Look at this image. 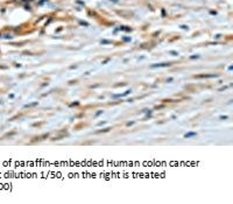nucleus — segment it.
Wrapping results in <instances>:
<instances>
[{"mask_svg": "<svg viewBox=\"0 0 233 204\" xmlns=\"http://www.w3.org/2000/svg\"><path fill=\"white\" fill-rule=\"evenodd\" d=\"M133 124H134V121H131V122H128L127 125H128V126H131V125H133Z\"/></svg>", "mask_w": 233, "mask_h": 204, "instance_id": "423d86ee", "label": "nucleus"}, {"mask_svg": "<svg viewBox=\"0 0 233 204\" xmlns=\"http://www.w3.org/2000/svg\"><path fill=\"white\" fill-rule=\"evenodd\" d=\"M169 63H156V64H153L152 68H162V67H168Z\"/></svg>", "mask_w": 233, "mask_h": 204, "instance_id": "f257e3e1", "label": "nucleus"}, {"mask_svg": "<svg viewBox=\"0 0 233 204\" xmlns=\"http://www.w3.org/2000/svg\"><path fill=\"white\" fill-rule=\"evenodd\" d=\"M195 135H196V132H188V133L184 134L185 138H191V137H195Z\"/></svg>", "mask_w": 233, "mask_h": 204, "instance_id": "f03ea898", "label": "nucleus"}, {"mask_svg": "<svg viewBox=\"0 0 233 204\" xmlns=\"http://www.w3.org/2000/svg\"><path fill=\"white\" fill-rule=\"evenodd\" d=\"M225 89H227V87H223V88H220L219 91H223V90H225Z\"/></svg>", "mask_w": 233, "mask_h": 204, "instance_id": "20e7f679", "label": "nucleus"}, {"mask_svg": "<svg viewBox=\"0 0 233 204\" xmlns=\"http://www.w3.org/2000/svg\"><path fill=\"white\" fill-rule=\"evenodd\" d=\"M102 113H103V111H98V112H97V114H96V115H99V114H102Z\"/></svg>", "mask_w": 233, "mask_h": 204, "instance_id": "0eeeda50", "label": "nucleus"}, {"mask_svg": "<svg viewBox=\"0 0 233 204\" xmlns=\"http://www.w3.org/2000/svg\"><path fill=\"white\" fill-rule=\"evenodd\" d=\"M37 105V103H33V104H29V105H26V107H30V106H35Z\"/></svg>", "mask_w": 233, "mask_h": 204, "instance_id": "7ed1b4c3", "label": "nucleus"}, {"mask_svg": "<svg viewBox=\"0 0 233 204\" xmlns=\"http://www.w3.org/2000/svg\"><path fill=\"white\" fill-rule=\"evenodd\" d=\"M220 119H227V115H220Z\"/></svg>", "mask_w": 233, "mask_h": 204, "instance_id": "39448f33", "label": "nucleus"}]
</instances>
